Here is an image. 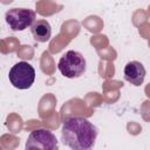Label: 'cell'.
<instances>
[{
  "instance_id": "cell-1",
  "label": "cell",
  "mask_w": 150,
  "mask_h": 150,
  "mask_svg": "<svg viewBox=\"0 0 150 150\" xmlns=\"http://www.w3.org/2000/svg\"><path fill=\"white\" fill-rule=\"evenodd\" d=\"M97 135L98 129L84 117H67L62 123L61 141L70 149L87 150L93 148Z\"/></svg>"
},
{
  "instance_id": "cell-2",
  "label": "cell",
  "mask_w": 150,
  "mask_h": 150,
  "mask_svg": "<svg viewBox=\"0 0 150 150\" xmlns=\"http://www.w3.org/2000/svg\"><path fill=\"white\" fill-rule=\"evenodd\" d=\"M60 73L67 79L80 77L87 69V61L84 56L76 50L66 52L57 62Z\"/></svg>"
},
{
  "instance_id": "cell-3",
  "label": "cell",
  "mask_w": 150,
  "mask_h": 150,
  "mask_svg": "<svg viewBox=\"0 0 150 150\" xmlns=\"http://www.w3.org/2000/svg\"><path fill=\"white\" fill-rule=\"evenodd\" d=\"M8 79L14 88L28 89L35 81V69L30 63L20 61L9 69Z\"/></svg>"
},
{
  "instance_id": "cell-4",
  "label": "cell",
  "mask_w": 150,
  "mask_h": 150,
  "mask_svg": "<svg viewBox=\"0 0 150 150\" xmlns=\"http://www.w3.org/2000/svg\"><path fill=\"white\" fill-rule=\"evenodd\" d=\"M35 19V12L29 8H12L5 14V20L7 25L12 30L15 32H21L29 28Z\"/></svg>"
},
{
  "instance_id": "cell-5",
  "label": "cell",
  "mask_w": 150,
  "mask_h": 150,
  "mask_svg": "<svg viewBox=\"0 0 150 150\" xmlns=\"http://www.w3.org/2000/svg\"><path fill=\"white\" fill-rule=\"evenodd\" d=\"M59 148L55 135L47 129H36L32 131L26 142V149L56 150Z\"/></svg>"
},
{
  "instance_id": "cell-6",
  "label": "cell",
  "mask_w": 150,
  "mask_h": 150,
  "mask_svg": "<svg viewBox=\"0 0 150 150\" xmlns=\"http://www.w3.org/2000/svg\"><path fill=\"white\" fill-rule=\"evenodd\" d=\"M124 80L128 81L129 83H131L132 86H141L144 82V77H145V68L144 66L138 62V61H130L125 64L124 67Z\"/></svg>"
},
{
  "instance_id": "cell-7",
  "label": "cell",
  "mask_w": 150,
  "mask_h": 150,
  "mask_svg": "<svg viewBox=\"0 0 150 150\" xmlns=\"http://www.w3.org/2000/svg\"><path fill=\"white\" fill-rule=\"evenodd\" d=\"M33 38L38 42H47L52 36V26L47 20H35L30 26Z\"/></svg>"
}]
</instances>
